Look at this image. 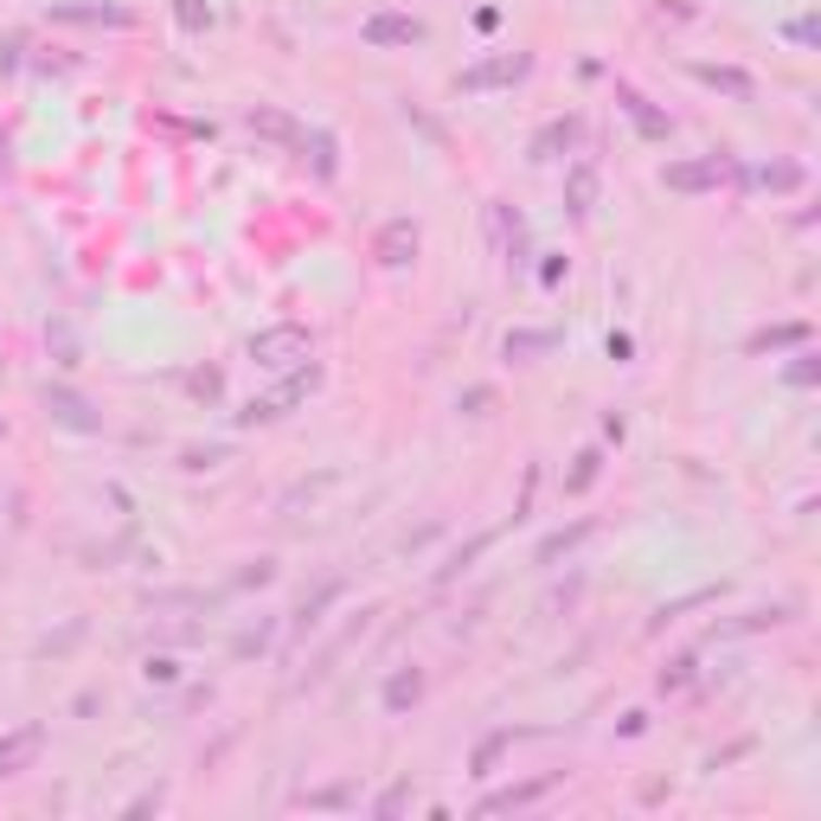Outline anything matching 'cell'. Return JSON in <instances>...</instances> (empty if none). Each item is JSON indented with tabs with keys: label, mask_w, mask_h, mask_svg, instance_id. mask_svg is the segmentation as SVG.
Wrapping results in <instances>:
<instances>
[{
	"label": "cell",
	"mask_w": 821,
	"mask_h": 821,
	"mask_svg": "<svg viewBox=\"0 0 821 821\" xmlns=\"http://www.w3.org/2000/svg\"><path fill=\"white\" fill-rule=\"evenodd\" d=\"M244 353H251L257 372H295V366L315 359V334H308L302 321H276V328H257V334L244 341Z\"/></svg>",
	"instance_id": "1"
},
{
	"label": "cell",
	"mask_w": 821,
	"mask_h": 821,
	"mask_svg": "<svg viewBox=\"0 0 821 821\" xmlns=\"http://www.w3.org/2000/svg\"><path fill=\"white\" fill-rule=\"evenodd\" d=\"M315 386H321V366H315V359H308V366H295V372H282V386H276V392H257L251 405L238 410V430H257V424H282V417L302 405V399H308Z\"/></svg>",
	"instance_id": "2"
},
{
	"label": "cell",
	"mask_w": 821,
	"mask_h": 821,
	"mask_svg": "<svg viewBox=\"0 0 821 821\" xmlns=\"http://www.w3.org/2000/svg\"><path fill=\"white\" fill-rule=\"evenodd\" d=\"M533 77V52H494V59H481V65L456 71V90L463 97H481V90H514V84H527Z\"/></svg>",
	"instance_id": "3"
},
{
	"label": "cell",
	"mask_w": 821,
	"mask_h": 821,
	"mask_svg": "<svg viewBox=\"0 0 821 821\" xmlns=\"http://www.w3.org/2000/svg\"><path fill=\"white\" fill-rule=\"evenodd\" d=\"M725 180H738V167L725 154H693V161H668L661 167V187L668 193H719Z\"/></svg>",
	"instance_id": "4"
},
{
	"label": "cell",
	"mask_w": 821,
	"mask_h": 821,
	"mask_svg": "<svg viewBox=\"0 0 821 821\" xmlns=\"http://www.w3.org/2000/svg\"><path fill=\"white\" fill-rule=\"evenodd\" d=\"M39 410H46L59 430H71V437H97V430H103V410L90 405L84 392H71V386H46V392H39Z\"/></svg>",
	"instance_id": "5"
},
{
	"label": "cell",
	"mask_w": 821,
	"mask_h": 821,
	"mask_svg": "<svg viewBox=\"0 0 821 821\" xmlns=\"http://www.w3.org/2000/svg\"><path fill=\"white\" fill-rule=\"evenodd\" d=\"M417 251H424L417 218H386V225H379V238H372V264H379V270H410V264H417Z\"/></svg>",
	"instance_id": "6"
},
{
	"label": "cell",
	"mask_w": 821,
	"mask_h": 821,
	"mask_svg": "<svg viewBox=\"0 0 821 821\" xmlns=\"http://www.w3.org/2000/svg\"><path fill=\"white\" fill-rule=\"evenodd\" d=\"M488 238H494L507 270H527V218H520V205L488 200Z\"/></svg>",
	"instance_id": "7"
},
{
	"label": "cell",
	"mask_w": 821,
	"mask_h": 821,
	"mask_svg": "<svg viewBox=\"0 0 821 821\" xmlns=\"http://www.w3.org/2000/svg\"><path fill=\"white\" fill-rule=\"evenodd\" d=\"M359 39H366L372 52L424 46V20H417V13H366V20H359Z\"/></svg>",
	"instance_id": "8"
},
{
	"label": "cell",
	"mask_w": 821,
	"mask_h": 821,
	"mask_svg": "<svg viewBox=\"0 0 821 821\" xmlns=\"http://www.w3.org/2000/svg\"><path fill=\"white\" fill-rule=\"evenodd\" d=\"M341 597H346V578H341V571H328V578H321V584L295 604V616H289V648H295L302 635H315V629H321V616L334 610Z\"/></svg>",
	"instance_id": "9"
},
{
	"label": "cell",
	"mask_w": 821,
	"mask_h": 821,
	"mask_svg": "<svg viewBox=\"0 0 821 821\" xmlns=\"http://www.w3.org/2000/svg\"><path fill=\"white\" fill-rule=\"evenodd\" d=\"M616 103H622V116L635 123V136L642 141H674V116H668L661 103H648L635 84H616Z\"/></svg>",
	"instance_id": "10"
},
{
	"label": "cell",
	"mask_w": 821,
	"mask_h": 821,
	"mask_svg": "<svg viewBox=\"0 0 821 821\" xmlns=\"http://www.w3.org/2000/svg\"><path fill=\"white\" fill-rule=\"evenodd\" d=\"M578 136H584V116H578V110H565V116H552V123H540V129H533V141H527V161H565V154L578 148Z\"/></svg>",
	"instance_id": "11"
},
{
	"label": "cell",
	"mask_w": 821,
	"mask_h": 821,
	"mask_svg": "<svg viewBox=\"0 0 821 821\" xmlns=\"http://www.w3.org/2000/svg\"><path fill=\"white\" fill-rule=\"evenodd\" d=\"M39 751H46V725L7 732V738H0V783H7V776H26V770L39 763Z\"/></svg>",
	"instance_id": "12"
},
{
	"label": "cell",
	"mask_w": 821,
	"mask_h": 821,
	"mask_svg": "<svg viewBox=\"0 0 821 821\" xmlns=\"http://www.w3.org/2000/svg\"><path fill=\"white\" fill-rule=\"evenodd\" d=\"M565 212H571V225H591V212H597V161H571L565 167Z\"/></svg>",
	"instance_id": "13"
},
{
	"label": "cell",
	"mask_w": 821,
	"mask_h": 821,
	"mask_svg": "<svg viewBox=\"0 0 821 821\" xmlns=\"http://www.w3.org/2000/svg\"><path fill=\"white\" fill-rule=\"evenodd\" d=\"M46 20H65V26H136L129 7H97V0H59V7H46Z\"/></svg>",
	"instance_id": "14"
},
{
	"label": "cell",
	"mask_w": 821,
	"mask_h": 821,
	"mask_svg": "<svg viewBox=\"0 0 821 821\" xmlns=\"http://www.w3.org/2000/svg\"><path fill=\"white\" fill-rule=\"evenodd\" d=\"M558 776H533V783H507V790H494V796H481L476 816H514V809H533L540 796H546Z\"/></svg>",
	"instance_id": "15"
},
{
	"label": "cell",
	"mask_w": 821,
	"mask_h": 821,
	"mask_svg": "<svg viewBox=\"0 0 821 821\" xmlns=\"http://www.w3.org/2000/svg\"><path fill=\"white\" fill-rule=\"evenodd\" d=\"M244 129L264 141H282V148H302V123L289 116V110H276V103H257V110H244Z\"/></svg>",
	"instance_id": "16"
},
{
	"label": "cell",
	"mask_w": 821,
	"mask_h": 821,
	"mask_svg": "<svg viewBox=\"0 0 821 821\" xmlns=\"http://www.w3.org/2000/svg\"><path fill=\"white\" fill-rule=\"evenodd\" d=\"M693 77L706 84V90H719V97H732V103H757V77L738 65H693Z\"/></svg>",
	"instance_id": "17"
},
{
	"label": "cell",
	"mask_w": 821,
	"mask_h": 821,
	"mask_svg": "<svg viewBox=\"0 0 821 821\" xmlns=\"http://www.w3.org/2000/svg\"><path fill=\"white\" fill-rule=\"evenodd\" d=\"M372 616H379V610H359V622H346L341 635H334V642H328V648H321V661H315V668H308V674H302V686H321V681H328V674H334V661H341L346 648H353V642H359V635H366V622H372Z\"/></svg>",
	"instance_id": "18"
},
{
	"label": "cell",
	"mask_w": 821,
	"mask_h": 821,
	"mask_svg": "<svg viewBox=\"0 0 821 821\" xmlns=\"http://www.w3.org/2000/svg\"><path fill=\"white\" fill-rule=\"evenodd\" d=\"M302 154H308L315 180H341V141H334V129H302Z\"/></svg>",
	"instance_id": "19"
},
{
	"label": "cell",
	"mask_w": 821,
	"mask_h": 821,
	"mask_svg": "<svg viewBox=\"0 0 821 821\" xmlns=\"http://www.w3.org/2000/svg\"><path fill=\"white\" fill-rule=\"evenodd\" d=\"M552 346H558V334H552V328H514V334L501 341V353H507L514 366H533V359H546Z\"/></svg>",
	"instance_id": "20"
},
{
	"label": "cell",
	"mask_w": 821,
	"mask_h": 821,
	"mask_svg": "<svg viewBox=\"0 0 821 821\" xmlns=\"http://www.w3.org/2000/svg\"><path fill=\"white\" fill-rule=\"evenodd\" d=\"M494 540H501V527H488V533H476L469 546H456L450 558H443V565H437V584H456V578H463V571H469V565H476L481 552L494 546Z\"/></svg>",
	"instance_id": "21"
},
{
	"label": "cell",
	"mask_w": 821,
	"mask_h": 821,
	"mask_svg": "<svg viewBox=\"0 0 821 821\" xmlns=\"http://www.w3.org/2000/svg\"><path fill=\"white\" fill-rule=\"evenodd\" d=\"M417 699H424V668H399V674L386 681V712L399 719V712H410Z\"/></svg>",
	"instance_id": "22"
},
{
	"label": "cell",
	"mask_w": 821,
	"mask_h": 821,
	"mask_svg": "<svg viewBox=\"0 0 821 821\" xmlns=\"http://www.w3.org/2000/svg\"><path fill=\"white\" fill-rule=\"evenodd\" d=\"M591 527H597V520H571V527L546 533V540H540V552H533V565H558V558L578 546V540H591Z\"/></svg>",
	"instance_id": "23"
},
{
	"label": "cell",
	"mask_w": 821,
	"mask_h": 821,
	"mask_svg": "<svg viewBox=\"0 0 821 821\" xmlns=\"http://www.w3.org/2000/svg\"><path fill=\"white\" fill-rule=\"evenodd\" d=\"M514 738H527V732H514V725L488 732V738L476 745V757H469V770H476V776H494V763H501V751H514Z\"/></svg>",
	"instance_id": "24"
},
{
	"label": "cell",
	"mask_w": 821,
	"mask_h": 821,
	"mask_svg": "<svg viewBox=\"0 0 821 821\" xmlns=\"http://www.w3.org/2000/svg\"><path fill=\"white\" fill-rule=\"evenodd\" d=\"M783 346H809V321H783V328L751 334V353H783Z\"/></svg>",
	"instance_id": "25"
},
{
	"label": "cell",
	"mask_w": 821,
	"mask_h": 821,
	"mask_svg": "<svg viewBox=\"0 0 821 821\" xmlns=\"http://www.w3.org/2000/svg\"><path fill=\"white\" fill-rule=\"evenodd\" d=\"M751 180L770 187V193H796V187H803V161H763Z\"/></svg>",
	"instance_id": "26"
},
{
	"label": "cell",
	"mask_w": 821,
	"mask_h": 821,
	"mask_svg": "<svg viewBox=\"0 0 821 821\" xmlns=\"http://www.w3.org/2000/svg\"><path fill=\"white\" fill-rule=\"evenodd\" d=\"M410 803H417V783H410V776H399L392 790H379V796H372V816H379V821H392V816H405Z\"/></svg>",
	"instance_id": "27"
},
{
	"label": "cell",
	"mask_w": 821,
	"mask_h": 821,
	"mask_svg": "<svg viewBox=\"0 0 821 821\" xmlns=\"http://www.w3.org/2000/svg\"><path fill=\"white\" fill-rule=\"evenodd\" d=\"M597 476H604V450H578L571 456V476H565V494H584Z\"/></svg>",
	"instance_id": "28"
},
{
	"label": "cell",
	"mask_w": 821,
	"mask_h": 821,
	"mask_svg": "<svg viewBox=\"0 0 821 821\" xmlns=\"http://www.w3.org/2000/svg\"><path fill=\"white\" fill-rule=\"evenodd\" d=\"M187 392H193L200 405H218V399H225V372H218V366H193V372H187Z\"/></svg>",
	"instance_id": "29"
},
{
	"label": "cell",
	"mask_w": 821,
	"mask_h": 821,
	"mask_svg": "<svg viewBox=\"0 0 821 821\" xmlns=\"http://www.w3.org/2000/svg\"><path fill=\"white\" fill-rule=\"evenodd\" d=\"M218 463H231L225 443H193V450H180V469H193V476H200V469H218Z\"/></svg>",
	"instance_id": "30"
},
{
	"label": "cell",
	"mask_w": 821,
	"mask_h": 821,
	"mask_svg": "<svg viewBox=\"0 0 821 821\" xmlns=\"http://www.w3.org/2000/svg\"><path fill=\"white\" fill-rule=\"evenodd\" d=\"M783 379H790L796 392H809V386H816V379H821V359H816V353H809V346H803V353L790 359V372H783Z\"/></svg>",
	"instance_id": "31"
},
{
	"label": "cell",
	"mask_w": 821,
	"mask_h": 821,
	"mask_svg": "<svg viewBox=\"0 0 821 821\" xmlns=\"http://www.w3.org/2000/svg\"><path fill=\"white\" fill-rule=\"evenodd\" d=\"M302 803H308V809H346V803H359V790H353V783H334V790H308Z\"/></svg>",
	"instance_id": "32"
},
{
	"label": "cell",
	"mask_w": 821,
	"mask_h": 821,
	"mask_svg": "<svg viewBox=\"0 0 821 821\" xmlns=\"http://www.w3.org/2000/svg\"><path fill=\"white\" fill-rule=\"evenodd\" d=\"M174 20H180V33H205L212 26V7L205 0H174Z\"/></svg>",
	"instance_id": "33"
},
{
	"label": "cell",
	"mask_w": 821,
	"mask_h": 821,
	"mask_svg": "<svg viewBox=\"0 0 821 821\" xmlns=\"http://www.w3.org/2000/svg\"><path fill=\"white\" fill-rule=\"evenodd\" d=\"M270 648V622H257V629H244L238 642H231V661H251V655H264Z\"/></svg>",
	"instance_id": "34"
},
{
	"label": "cell",
	"mask_w": 821,
	"mask_h": 821,
	"mask_svg": "<svg viewBox=\"0 0 821 821\" xmlns=\"http://www.w3.org/2000/svg\"><path fill=\"white\" fill-rule=\"evenodd\" d=\"M712 597H719V591H693V597H681V604H661V610H655V622H648V629H668V622H674V616L699 610V604H712Z\"/></svg>",
	"instance_id": "35"
},
{
	"label": "cell",
	"mask_w": 821,
	"mask_h": 821,
	"mask_svg": "<svg viewBox=\"0 0 821 821\" xmlns=\"http://www.w3.org/2000/svg\"><path fill=\"white\" fill-rule=\"evenodd\" d=\"M686 681H693V655H674V661L661 668V693H681Z\"/></svg>",
	"instance_id": "36"
},
{
	"label": "cell",
	"mask_w": 821,
	"mask_h": 821,
	"mask_svg": "<svg viewBox=\"0 0 821 821\" xmlns=\"http://www.w3.org/2000/svg\"><path fill=\"white\" fill-rule=\"evenodd\" d=\"M46 341L59 346V359H65V366H77V341H71V328H65V321H52V328H46Z\"/></svg>",
	"instance_id": "37"
},
{
	"label": "cell",
	"mask_w": 821,
	"mask_h": 821,
	"mask_svg": "<svg viewBox=\"0 0 821 821\" xmlns=\"http://www.w3.org/2000/svg\"><path fill=\"white\" fill-rule=\"evenodd\" d=\"M77 635H84V622H65V629H59L52 642H39V655H65L71 642H77Z\"/></svg>",
	"instance_id": "38"
},
{
	"label": "cell",
	"mask_w": 821,
	"mask_h": 821,
	"mask_svg": "<svg viewBox=\"0 0 821 821\" xmlns=\"http://www.w3.org/2000/svg\"><path fill=\"white\" fill-rule=\"evenodd\" d=\"M141 674H148V681H180V668H174V661H167V655H148V668H141Z\"/></svg>",
	"instance_id": "39"
},
{
	"label": "cell",
	"mask_w": 821,
	"mask_h": 821,
	"mask_svg": "<svg viewBox=\"0 0 821 821\" xmlns=\"http://www.w3.org/2000/svg\"><path fill=\"white\" fill-rule=\"evenodd\" d=\"M488 405H494L488 386H469V392H463V410H469V417H488Z\"/></svg>",
	"instance_id": "40"
},
{
	"label": "cell",
	"mask_w": 821,
	"mask_h": 821,
	"mask_svg": "<svg viewBox=\"0 0 821 821\" xmlns=\"http://www.w3.org/2000/svg\"><path fill=\"white\" fill-rule=\"evenodd\" d=\"M270 578H276V558H257L251 571H238V584H244V591H251V584H270Z\"/></svg>",
	"instance_id": "41"
},
{
	"label": "cell",
	"mask_w": 821,
	"mask_h": 821,
	"mask_svg": "<svg viewBox=\"0 0 821 821\" xmlns=\"http://www.w3.org/2000/svg\"><path fill=\"white\" fill-rule=\"evenodd\" d=\"M565 270H571V257H546V264H540V282H546V289H558V282H565Z\"/></svg>",
	"instance_id": "42"
},
{
	"label": "cell",
	"mask_w": 821,
	"mask_h": 821,
	"mask_svg": "<svg viewBox=\"0 0 821 821\" xmlns=\"http://www.w3.org/2000/svg\"><path fill=\"white\" fill-rule=\"evenodd\" d=\"M13 180V136H7V123H0V187Z\"/></svg>",
	"instance_id": "43"
},
{
	"label": "cell",
	"mask_w": 821,
	"mask_h": 821,
	"mask_svg": "<svg viewBox=\"0 0 821 821\" xmlns=\"http://www.w3.org/2000/svg\"><path fill=\"white\" fill-rule=\"evenodd\" d=\"M783 33H790V39H796V46H816V20H790V26H783Z\"/></svg>",
	"instance_id": "44"
},
{
	"label": "cell",
	"mask_w": 821,
	"mask_h": 821,
	"mask_svg": "<svg viewBox=\"0 0 821 821\" xmlns=\"http://www.w3.org/2000/svg\"><path fill=\"white\" fill-rule=\"evenodd\" d=\"M0 443H7V424H0Z\"/></svg>",
	"instance_id": "45"
},
{
	"label": "cell",
	"mask_w": 821,
	"mask_h": 821,
	"mask_svg": "<svg viewBox=\"0 0 821 821\" xmlns=\"http://www.w3.org/2000/svg\"><path fill=\"white\" fill-rule=\"evenodd\" d=\"M0 366H7V353H0Z\"/></svg>",
	"instance_id": "46"
}]
</instances>
